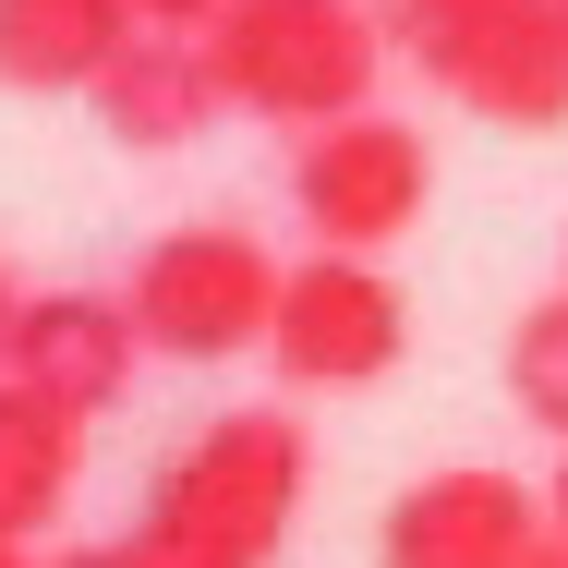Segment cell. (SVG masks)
<instances>
[{"instance_id": "6da1fadb", "label": "cell", "mask_w": 568, "mask_h": 568, "mask_svg": "<svg viewBox=\"0 0 568 568\" xmlns=\"http://www.w3.org/2000/svg\"><path fill=\"white\" fill-rule=\"evenodd\" d=\"M315 484V436L291 412H219L145 471L133 496V557L158 568H278Z\"/></svg>"}, {"instance_id": "7a4b0ae2", "label": "cell", "mask_w": 568, "mask_h": 568, "mask_svg": "<svg viewBox=\"0 0 568 568\" xmlns=\"http://www.w3.org/2000/svg\"><path fill=\"white\" fill-rule=\"evenodd\" d=\"M387 61H412L448 110L496 133L568 121V0H375Z\"/></svg>"}, {"instance_id": "3957f363", "label": "cell", "mask_w": 568, "mask_h": 568, "mask_svg": "<svg viewBox=\"0 0 568 568\" xmlns=\"http://www.w3.org/2000/svg\"><path fill=\"white\" fill-rule=\"evenodd\" d=\"M206 73L242 121H278L291 145L327 133V121L375 110V73H387V24L363 0H242L219 37H206Z\"/></svg>"}, {"instance_id": "277c9868", "label": "cell", "mask_w": 568, "mask_h": 568, "mask_svg": "<svg viewBox=\"0 0 568 568\" xmlns=\"http://www.w3.org/2000/svg\"><path fill=\"white\" fill-rule=\"evenodd\" d=\"M278 254H266V230L242 219H182L158 230L145 254H133V339L158 351V363H230V351H266L278 327Z\"/></svg>"}, {"instance_id": "5b68a950", "label": "cell", "mask_w": 568, "mask_h": 568, "mask_svg": "<svg viewBox=\"0 0 568 568\" xmlns=\"http://www.w3.org/2000/svg\"><path fill=\"white\" fill-rule=\"evenodd\" d=\"M424 206H436V133L424 121L363 110L291 145V219L315 230V254H387L424 230Z\"/></svg>"}, {"instance_id": "8992f818", "label": "cell", "mask_w": 568, "mask_h": 568, "mask_svg": "<svg viewBox=\"0 0 568 568\" xmlns=\"http://www.w3.org/2000/svg\"><path fill=\"white\" fill-rule=\"evenodd\" d=\"M399 351H412V303H399V278L375 266V254H303L291 278H278V327H266V363H278V387H375V375H399Z\"/></svg>"}, {"instance_id": "52a82bcc", "label": "cell", "mask_w": 568, "mask_h": 568, "mask_svg": "<svg viewBox=\"0 0 568 568\" xmlns=\"http://www.w3.org/2000/svg\"><path fill=\"white\" fill-rule=\"evenodd\" d=\"M545 532H557L545 520V484H520L496 459H448V471H424V484L387 496L375 568H520Z\"/></svg>"}, {"instance_id": "ba28073f", "label": "cell", "mask_w": 568, "mask_h": 568, "mask_svg": "<svg viewBox=\"0 0 568 568\" xmlns=\"http://www.w3.org/2000/svg\"><path fill=\"white\" fill-rule=\"evenodd\" d=\"M133 363H145V339H133V303H121V291H37V303H24L12 375H24L37 399H61V412L98 424L121 387H133Z\"/></svg>"}, {"instance_id": "9c48e42d", "label": "cell", "mask_w": 568, "mask_h": 568, "mask_svg": "<svg viewBox=\"0 0 568 568\" xmlns=\"http://www.w3.org/2000/svg\"><path fill=\"white\" fill-rule=\"evenodd\" d=\"M98 133L133 145V158H182L194 133H219V73H206V37H133L110 73H98Z\"/></svg>"}, {"instance_id": "30bf717a", "label": "cell", "mask_w": 568, "mask_h": 568, "mask_svg": "<svg viewBox=\"0 0 568 568\" xmlns=\"http://www.w3.org/2000/svg\"><path fill=\"white\" fill-rule=\"evenodd\" d=\"M133 0H0V85L12 98H98L121 49H133Z\"/></svg>"}, {"instance_id": "8fae6325", "label": "cell", "mask_w": 568, "mask_h": 568, "mask_svg": "<svg viewBox=\"0 0 568 568\" xmlns=\"http://www.w3.org/2000/svg\"><path fill=\"white\" fill-rule=\"evenodd\" d=\"M73 484H85V412L0 375V545H37L73 508Z\"/></svg>"}, {"instance_id": "7c38bea8", "label": "cell", "mask_w": 568, "mask_h": 568, "mask_svg": "<svg viewBox=\"0 0 568 568\" xmlns=\"http://www.w3.org/2000/svg\"><path fill=\"white\" fill-rule=\"evenodd\" d=\"M508 399H520V424H545L568 448V291L520 303V327H508Z\"/></svg>"}, {"instance_id": "4fadbf2b", "label": "cell", "mask_w": 568, "mask_h": 568, "mask_svg": "<svg viewBox=\"0 0 568 568\" xmlns=\"http://www.w3.org/2000/svg\"><path fill=\"white\" fill-rule=\"evenodd\" d=\"M230 12H242V0H133V24H145V37H219Z\"/></svg>"}, {"instance_id": "5bb4252c", "label": "cell", "mask_w": 568, "mask_h": 568, "mask_svg": "<svg viewBox=\"0 0 568 568\" xmlns=\"http://www.w3.org/2000/svg\"><path fill=\"white\" fill-rule=\"evenodd\" d=\"M24 303H37V291H24V278L0 266V375H12V339H24Z\"/></svg>"}, {"instance_id": "9a60e30c", "label": "cell", "mask_w": 568, "mask_h": 568, "mask_svg": "<svg viewBox=\"0 0 568 568\" xmlns=\"http://www.w3.org/2000/svg\"><path fill=\"white\" fill-rule=\"evenodd\" d=\"M545 520H557V545H568V448H557V471H545Z\"/></svg>"}, {"instance_id": "2e32d148", "label": "cell", "mask_w": 568, "mask_h": 568, "mask_svg": "<svg viewBox=\"0 0 568 568\" xmlns=\"http://www.w3.org/2000/svg\"><path fill=\"white\" fill-rule=\"evenodd\" d=\"M110 557H121V545H61L49 568H110Z\"/></svg>"}, {"instance_id": "e0dca14e", "label": "cell", "mask_w": 568, "mask_h": 568, "mask_svg": "<svg viewBox=\"0 0 568 568\" xmlns=\"http://www.w3.org/2000/svg\"><path fill=\"white\" fill-rule=\"evenodd\" d=\"M520 568H568V545H557V532H545V545H532V557H520Z\"/></svg>"}, {"instance_id": "ac0fdd59", "label": "cell", "mask_w": 568, "mask_h": 568, "mask_svg": "<svg viewBox=\"0 0 568 568\" xmlns=\"http://www.w3.org/2000/svg\"><path fill=\"white\" fill-rule=\"evenodd\" d=\"M0 568H49V557H37V545H0Z\"/></svg>"}, {"instance_id": "d6986e66", "label": "cell", "mask_w": 568, "mask_h": 568, "mask_svg": "<svg viewBox=\"0 0 568 568\" xmlns=\"http://www.w3.org/2000/svg\"><path fill=\"white\" fill-rule=\"evenodd\" d=\"M110 568H158V557H133V545H121V557H110Z\"/></svg>"}]
</instances>
